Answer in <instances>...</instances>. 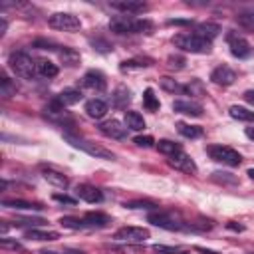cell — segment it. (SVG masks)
I'll list each match as a JSON object with an SVG mask.
<instances>
[{
	"label": "cell",
	"mask_w": 254,
	"mask_h": 254,
	"mask_svg": "<svg viewBox=\"0 0 254 254\" xmlns=\"http://www.w3.org/2000/svg\"><path fill=\"white\" fill-rule=\"evenodd\" d=\"M183 93H189V95H196V97H200V95H204V87H202V83H200L198 79H192L190 83L183 85Z\"/></svg>",
	"instance_id": "74e56055"
},
{
	"label": "cell",
	"mask_w": 254,
	"mask_h": 254,
	"mask_svg": "<svg viewBox=\"0 0 254 254\" xmlns=\"http://www.w3.org/2000/svg\"><path fill=\"white\" fill-rule=\"evenodd\" d=\"M111 8H115V10H119V12L127 14V16H131V14L145 12L147 10V4L143 0H115V2H111Z\"/></svg>",
	"instance_id": "7c38bea8"
},
{
	"label": "cell",
	"mask_w": 254,
	"mask_h": 254,
	"mask_svg": "<svg viewBox=\"0 0 254 254\" xmlns=\"http://www.w3.org/2000/svg\"><path fill=\"white\" fill-rule=\"evenodd\" d=\"M2 95L4 97H10V95H14L16 93V85L10 81V77H6V75H2Z\"/></svg>",
	"instance_id": "60d3db41"
},
{
	"label": "cell",
	"mask_w": 254,
	"mask_h": 254,
	"mask_svg": "<svg viewBox=\"0 0 254 254\" xmlns=\"http://www.w3.org/2000/svg\"><path fill=\"white\" fill-rule=\"evenodd\" d=\"M26 238L30 240H58L60 238V232L56 230H40V228H28L26 230Z\"/></svg>",
	"instance_id": "cb8c5ba5"
},
{
	"label": "cell",
	"mask_w": 254,
	"mask_h": 254,
	"mask_svg": "<svg viewBox=\"0 0 254 254\" xmlns=\"http://www.w3.org/2000/svg\"><path fill=\"white\" fill-rule=\"evenodd\" d=\"M81 97H83V95H81V91H79V89H73V87H69V89H64V91H60V93H58V97H56V101H58L62 107H67V105H73V103H77Z\"/></svg>",
	"instance_id": "7402d4cb"
},
{
	"label": "cell",
	"mask_w": 254,
	"mask_h": 254,
	"mask_svg": "<svg viewBox=\"0 0 254 254\" xmlns=\"http://www.w3.org/2000/svg\"><path fill=\"white\" fill-rule=\"evenodd\" d=\"M123 206H125V208H141V210H151V212H155V210L159 208V204H157V202H153V200H127Z\"/></svg>",
	"instance_id": "d6a6232c"
},
{
	"label": "cell",
	"mask_w": 254,
	"mask_h": 254,
	"mask_svg": "<svg viewBox=\"0 0 254 254\" xmlns=\"http://www.w3.org/2000/svg\"><path fill=\"white\" fill-rule=\"evenodd\" d=\"M167 65L171 69H183L185 67V58L183 56H169L167 58Z\"/></svg>",
	"instance_id": "b9f144b4"
},
{
	"label": "cell",
	"mask_w": 254,
	"mask_h": 254,
	"mask_svg": "<svg viewBox=\"0 0 254 254\" xmlns=\"http://www.w3.org/2000/svg\"><path fill=\"white\" fill-rule=\"evenodd\" d=\"M48 24H50V28L62 30V32H75V30L81 28L79 18L73 16V14H69V12H54L48 18Z\"/></svg>",
	"instance_id": "8992f818"
},
{
	"label": "cell",
	"mask_w": 254,
	"mask_h": 254,
	"mask_svg": "<svg viewBox=\"0 0 254 254\" xmlns=\"http://www.w3.org/2000/svg\"><path fill=\"white\" fill-rule=\"evenodd\" d=\"M133 141H135V145H137V147H145V149L155 145V139H153L151 135H137Z\"/></svg>",
	"instance_id": "7bdbcfd3"
},
{
	"label": "cell",
	"mask_w": 254,
	"mask_h": 254,
	"mask_svg": "<svg viewBox=\"0 0 254 254\" xmlns=\"http://www.w3.org/2000/svg\"><path fill=\"white\" fill-rule=\"evenodd\" d=\"M244 99H246L248 103H252V105H254V89H248V91L244 93Z\"/></svg>",
	"instance_id": "f907efd6"
},
{
	"label": "cell",
	"mask_w": 254,
	"mask_h": 254,
	"mask_svg": "<svg viewBox=\"0 0 254 254\" xmlns=\"http://www.w3.org/2000/svg\"><path fill=\"white\" fill-rule=\"evenodd\" d=\"M58 54H60V58H62V62L65 64V65H75L77 62H79V54L73 50V48H67V46H60V50H58Z\"/></svg>",
	"instance_id": "83f0119b"
},
{
	"label": "cell",
	"mask_w": 254,
	"mask_h": 254,
	"mask_svg": "<svg viewBox=\"0 0 254 254\" xmlns=\"http://www.w3.org/2000/svg\"><path fill=\"white\" fill-rule=\"evenodd\" d=\"M83 222H85V228H105L111 220L103 212H87L83 216Z\"/></svg>",
	"instance_id": "44dd1931"
},
{
	"label": "cell",
	"mask_w": 254,
	"mask_h": 254,
	"mask_svg": "<svg viewBox=\"0 0 254 254\" xmlns=\"http://www.w3.org/2000/svg\"><path fill=\"white\" fill-rule=\"evenodd\" d=\"M6 28H8L6 18H0V36H4V34H6Z\"/></svg>",
	"instance_id": "816d5d0a"
},
{
	"label": "cell",
	"mask_w": 254,
	"mask_h": 254,
	"mask_svg": "<svg viewBox=\"0 0 254 254\" xmlns=\"http://www.w3.org/2000/svg\"><path fill=\"white\" fill-rule=\"evenodd\" d=\"M46 220L44 218H38V216H26V218H16L14 220V224L16 226H28V228H38V226H42Z\"/></svg>",
	"instance_id": "d590c367"
},
{
	"label": "cell",
	"mask_w": 254,
	"mask_h": 254,
	"mask_svg": "<svg viewBox=\"0 0 254 254\" xmlns=\"http://www.w3.org/2000/svg\"><path fill=\"white\" fill-rule=\"evenodd\" d=\"M228 228H232V230H242L244 226H240V224H234V222H230V224H228Z\"/></svg>",
	"instance_id": "11a10c76"
},
{
	"label": "cell",
	"mask_w": 254,
	"mask_h": 254,
	"mask_svg": "<svg viewBox=\"0 0 254 254\" xmlns=\"http://www.w3.org/2000/svg\"><path fill=\"white\" fill-rule=\"evenodd\" d=\"M2 206L12 208V210H42L44 208L40 202H30V200H22V198H4Z\"/></svg>",
	"instance_id": "e0dca14e"
},
{
	"label": "cell",
	"mask_w": 254,
	"mask_h": 254,
	"mask_svg": "<svg viewBox=\"0 0 254 254\" xmlns=\"http://www.w3.org/2000/svg\"><path fill=\"white\" fill-rule=\"evenodd\" d=\"M75 194H77V198H81V200H85V202H101V200H103V192H101L97 187L87 185V183L77 185V187H75Z\"/></svg>",
	"instance_id": "9a60e30c"
},
{
	"label": "cell",
	"mask_w": 254,
	"mask_h": 254,
	"mask_svg": "<svg viewBox=\"0 0 254 254\" xmlns=\"http://www.w3.org/2000/svg\"><path fill=\"white\" fill-rule=\"evenodd\" d=\"M125 125L133 131H141V129H145V119L137 111H125Z\"/></svg>",
	"instance_id": "484cf974"
},
{
	"label": "cell",
	"mask_w": 254,
	"mask_h": 254,
	"mask_svg": "<svg viewBox=\"0 0 254 254\" xmlns=\"http://www.w3.org/2000/svg\"><path fill=\"white\" fill-rule=\"evenodd\" d=\"M85 113L91 117V119H101L105 113H107V103L103 99H89L85 103Z\"/></svg>",
	"instance_id": "ffe728a7"
},
{
	"label": "cell",
	"mask_w": 254,
	"mask_h": 254,
	"mask_svg": "<svg viewBox=\"0 0 254 254\" xmlns=\"http://www.w3.org/2000/svg\"><path fill=\"white\" fill-rule=\"evenodd\" d=\"M42 177H44L48 183H52L54 187H58V189H65V187L69 185V179H67L64 173L56 171V169H44V171H42Z\"/></svg>",
	"instance_id": "d6986e66"
},
{
	"label": "cell",
	"mask_w": 254,
	"mask_h": 254,
	"mask_svg": "<svg viewBox=\"0 0 254 254\" xmlns=\"http://www.w3.org/2000/svg\"><path fill=\"white\" fill-rule=\"evenodd\" d=\"M155 250H157V252H165V254H175V252H177L175 248H169V246H161V244H155Z\"/></svg>",
	"instance_id": "c3c4849f"
},
{
	"label": "cell",
	"mask_w": 254,
	"mask_h": 254,
	"mask_svg": "<svg viewBox=\"0 0 254 254\" xmlns=\"http://www.w3.org/2000/svg\"><path fill=\"white\" fill-rule=\"evenodd\" d=\"M147 220L151 222V224H155V226H159V228H165V230H185V228H189L183 220H177V218H173L171 214H167V212H149L147 214Z\"/></svg>",
	"instance_id": "ba28073f"
},
{
	"label": "cell",
	"mask_w": 254,
	"mask_h": 254,
	"mask_svg": "<svg viewBox=\"0 0 254 254\" xmlns=\"http://www.w3.org/2000/svg\"><path fill=\"white\" fill-rule=\"evenodd\" d=\"M60 224H62L64 228H73V230L85 228L83 218H75V216H62V218H60Z\"/></svg>",
	"instance_id": "8d00e7d4"
},
{
	"label": "cell",
	"mask_w": 254,
	"mask_h": 254,
	"mask_svg": "<svg viewBox=\"0 0 254 254\" xmlns=\"http://www.w3.org/2000/svg\"><path fill=\"white\" fill-rule=\"evenodd\" d=\"M151 28H153V24L149 20L127 16V14L113 16L109 20V30L115 34H143V32H149Z\"/></svg>",
	"instance_id": "6da1fadb"
},
{
	"label": "cell",
	"mask_w": 254,
	"mask_h": 254,
	"mask_svg": "<svg viewBox=\"0 0 254 254\" xmlns=\"http://www.w3.org/2000/svg\"><path fill=\"white\" fill-rule=\"evenodd\" d=\"M167 163H169V167H173V169H177V171H183V173H189V175L196 173V165H194V161H192L187 153H183V151L171 155V157L167 159Z\"/></svg>",
	"instance_id": "30bf717a"
},
{
	"label": "cell",
	"mask_w": 254,
	"mask_h": 254,
	"mask_svg": "<svg viewBox=\"0 0 254 254\" xmlns=\"http://www.w3.org/2000/svg\"><path fill=\"white\" fill-rule=\"evenodd\" d=\"M236 22L240 28H244L246 32H252L254 34V8H246V10H240L236 14Z\"/></svg>",
	"instance_id": "603a6c76"
},
{
	"label": "cell",
	"mask_w": 254,
	"mask_h": 254,
	"mask_svg": "<svg viewBox=\"0 0 254 254\" xmlns=\"http://www.w3.org/2000/svg\"><path fill=\"white\" fill-rule=\"evenodd\" d=\"M159 254H161V252H159Z\"/></svg>",
	"instance_id": "680465c9"
},
{
	"label": "cell",
	"mask_w": 254,
	"mask_h": 254,
	"mask_svg": "<svg viewBox=\"0 0 254 254\" xmlns=\"http://www.w3.org/2000/svg\"><path fill=\"white\" fill-rule=\"evenodd\" d=\"M206 153L212 161L216 163H222V165H228V167H238L242 163V157L238 151H234L232 147H226V145H208L206 147Z\"/></svg>",
	"instance_id": "5b68a950"
},
{
	"label": "cell",
	"mask_w": 254,
	"mask_h": 254,
	"mask_svg": "<svg viewBox=\"0 0 254 254\" xmlns=\"http://www.w3.org/2000/svg\"><path fill=\"white\" fill-rule=\"evenodd\" d=\"M83 85L89 87V89H95V91H103L107 87V81H105V75L97 69H89L85 71L83 75Z\"/></svg>",
	"instance_id": "2e32d148"
},
{
	"label": "cell",
	"mask_w": 254,
	"mask_h": 254,
	"mask_svg": "<svg viewBox=\"0 0 254 254\" xmlns=\"http://www.w3.org/2000/svg\"><path fill=\"white\" fill-rule=\"evenodd\" d=\"M99 131L109 137V139H125L127 137V127H123L117 119H107L99 125Z\"/></svg>",
	"instance_id": "5bb4252c"
},
{
	"label": "cell",
	"mask_w": 254,
	"mask_h": 254,
	"mask_svg": "<svg viewBox=\"0 0 254 254\" xmlns=\"http://www.w3.org/2000/svg\"><path fill=\"white\" fill-rule=\"evenodd\" d=\"M113 105L115 107H127V103L131 101V91L125 87V85H119L115 91H113Z\"/></svg>",
	"instance_id": "4316f807"
},
{
	"label": "cell",
	"mask_w": 254,
	"mask_h": 254,
	"mask_svg": "<svg viewBox=\"0 0 254 254\" xmlns=\"http://www.w3.org/2000/svg\"><path fill=\"white\" fill-rule=\"evenodd\" d=\"M210 81L216 83V85H222V87L232 85V83L236 81V71H234L232 67H228V65H218V67L212 69Z\"/></svg>",
	"instance_id": "8fae6325"
},
{
	"label": "cell",
	"mask_w": 254,
	"mask_h": 254,
	"mask_svg": "<svg viewBox=\"0 0 254 254\" xmlns=\"http://www.w3.org/2000/svg\"><path fill=\"white\" fill-rule=\"evenodd\" d=\"M157 149H159L163 155H167V157H171V155H175V153H181V151H183V147H181L179 143L171 141V139H161V141L157 143Z\"/></svg>",
	"instance_id": "4dcf8cb0"
},
{
	"label": "cell",
	"mask_w": 254,
	"mask_h": 254,
	"mask_svg": "<svg viewBox=\"0 0 254 254\" xmlns=\"http://www.w3.org/2000/svg\"><path fill=\"white\" fill-rule=\"evenodd\" d=\"M169 26H189L190 24V20H181V18H171L169 22H167Z\"/></svg>",
	"instance_id": "7dc6e473"
},
{
	"label": "cell",
	"mask_w": 254,
	"mask_h": 254,
	"mask_svg": "<svg viewBox=\"0 0 254 254\" xmlns=\"http://www.w3.org/2000/svg\"><path fill=\"white\" fill-rule=\"evenodd\" d=\"M64 254H85L83 250H73V248H65Z\"/></svg>",
	"instance_id": "f5cc1de1"
},
{
	"label": "cell",
	"mask_w": 254,
	"mask_h": 254,
	"mask_svg": "<svg viewBox=\"0 0 254 254\" xmlns=\"http://www.w3.org/2000/svg\"><path fill=\"white\" fill-rule=\"evenodd\" d=\"M34 48H40V50H52V52H58V50H60L58 44H54L52 40H44V38L34 40Z\"/></svg>",
	"instance_id": "ab89813d"
},
{
	"label": "cell",
	"mask_w": 254,
	"mask_h": 254,
	"mask_svg": "<svg viewBox=\"0 0 254 254\" xmlns=\"http://www.w3.org/2000/svg\"><path fill=\"white\" fill-rule=\"evenodd\" d=\"M173 44L179 50L190 52V54H208L210 52V42L196 34H179L173 38Z\"/></svg>",
	"instance_id": "277c9868"
},
{
	"label": "cell",
	"mask_w": 254,
	"mask_h": 254,
	"mask_svg": "<svg viewBox=\"0 0 254 254\" xmlns=\"http://www.w3.org/2000/svg\"><path fill=\"white\" fill-rule=\"evenodd\" d=\"M143 105L149 109V111H157L159 109V99L155 97V91L151 89V87H147L145 91H143Z\"/></svg>",
	"instance_id": "836d02e7"
},
{
	"label": "cell",
	"mask_w": 254,
	"mask_h": 254,
	"mask_svg": "<svg viewBox=\"0 0 254 254\" xmlns=\"http://www.w3.org/2000/svg\"><path fill=\"white\" fill-rule=\"evenodd\" d=\"M38 254H60V252H56V250H40ZM64 254V252H62Z\"/></svg>",
	"instance_id": "9f6ffc18"
},
{
	"label": "cell",
	"mask_w": 254,
	"mask_h": 254,
	"mask_svg": "<svg viewBox=\"0 0 254 254\" xmlns=\"http://www.w3.org/2000/svg\"><path fill=\"white\" fill-rule=\"evenodd\" d=\"M212 181H216V183H220V185H236V183H238V179H236L232 173H226V171H216V173H212Z\"/></svg>",
	"instance_id": "e575fe53"
},
{
	"label": "cell",
	"mask_w": 254,
	"mask_h": 254,
	"mask_svg": "<svg viewBox=\"0 0 254 254\" xmlns=\"http://www.w3.org/2000/svg\"><path fill=\"white\" fill-rule=\"evenodd\" d=\"M0 246H2L4 250H22V244L16 242V240H10V238H2V240H0Z\"/></svg>",
	"instance_id": "f6af8a7d"
},
{
	"label": "cell",
	"mask_w": 254,
	"mask_h": 254,
	"mask_svg": "<svg viewBox=\"0 0 254 254\" xmlns=\"http://www.w3.org/2000/svg\"><path fill=\"white\" fill-rule=\"evenodd\" d=\"M226 44H228V48H230V54L234 56V58H238V60H244V58H248L250 54H252V46H250V42L242 36V34H238V32H228L226 34Z\"/></svg>",
	"instance_id": "52a82bcc"
},
{
	"label": "cell",
	"mask_w": 254,
	"mask_h": 254,
	"mask_svg": "<svg viewBox=\"0 0 254 254\" xmlns=\"http://www.w3.org/2000/svg\"><path fill=\"white\" fill-rule=\"evenodd\" d=\"M64 139H65L71 147H75V149H79V151H83V153H87V155H91V157H95V159L115 161V153H113V151H109V149H105V147H101V145H97V143H93V141L75 137V135H71V133H65Z\"/></svg>",
	"instance_id": "7a4b0ae2"
},
{
	"label": "cell",
	"mask_w": 254,
	"mask_h": 254,
	"mask_svg": "<svg viewBox=\"0 0 254 254\" xmlns=\"http://www.w3.org/2000/svg\"><path fill=\"white\" fill-rule=\"evenodd\" d=\"M8 65L22 79H32L36 75V69H38V64H34L32 56L26 52H12L8 58Z\"/></svg>",
	"instance_id": "3957f363"
},
{
	"label": "cell",
	"mask_w": 254,
	"mask_h": 254,
	"mask_svg": "<svg viewBox=\"0 0 254 254\" xmlns=\"http://www.w3.org/2000/svg\"><path fill=\"white\" fill-rule=\"evenodd\" d=\"M248 177H250V179H254V169H248Z\"/></svg>",
	"instance_id": "6f0895ef"
},
{
	"label": "cell",
	"mask_w": 254,
	"mask_h": 254,
	"mask_svg": "<svg viewBox=\"0 0 254 254\" xmlns=\"http://www.w3.org/2000/svg\"><path fill=\"white\" fill-rule=\"evenodd\" d=\"M38 71L44 77H56L60 69H58V65L52 60H38Z\"/></svg>",
	"instance_id": "f1b7e54d"
},
{
	"label": "cell",
	"mask_w": 254,
	"mask_h": 254,
	"mask_svg": "<svg viewBox=\"0 0 254 254\" xmlns=\"http://www.w3.org/2000/svg\"><path fill=\"white\" fill-rule=\"evenodd\" d=\"M115 240L121 242H145L149 238V230L147 228H139V226H123L115 232L113 236Z\"/></svg>",
	"instance_id": "9c48e42d"
},
{
	"label": "cell",
	"mask_w": 254,
	"mask_h": 254,
	"mask_svg": "<svg viewBox=\"0 0 254 254\" xmlns=\"http://www.w3.org/2000/svg\"><path fill=\"white\" fill-rule=\"evenodd\" d=\"M153 64V60L149 58H133V60H125L121 64V69H141V67H149Z\"/></svg>",
	"instance_id": "1f68e13d"
},
{
	"label": "cell",
	"mask_w": 254,
	"mask_h": 254,
	"mask_svg": "<svg viewBox=\"0 0 254 254\" xmlns=\"http://www.w3.org/2000/svg\"><path fill=\"white\" fill-rule=\"evenodd\" d=\"M194 34L200 36V38H204V40H208V42H212L220 34V26L218 24H212V22H202V24H196Z\"/></svg>",
	"instance_id": "ac0fdd59"
},
{
	"label": "cell",
	"mask_w": 254,
	"mask_h": 254,
	"mask_svg": "<svg viewBox=\"0 0 254 254\" xmlns=\"http://www.w3.org/2000/svg\"><path fill=\"white\" fill-rule=\"evenodd\" d=\"M91 46H93L97 52H103V54L111 52V46H109L105 40H101V38H97V40H91Z\"/></svg>",
	"instance_id": "ee69618b"
},
{
	"label": "cell",
	"mask_w": 254,
	"mask_h": 254,
	"mask_svg": "<svg viewBox=\"0 0 254 254\" xmlns=\"http://www.w3.org/2000/svg\"><path fill=\"white\" fill-rule=\"evenodd\" d=\"M194 250L200 252V254H218V252H214V250H210V248H202V246H194Z\"/></svg>",
	"instance_id": "681fc988"
},
{
	"label": "cell",
	"mask_w": 254,
	"mask_h": 254,
	"mask_svg": "<svg viewBox=\"0 0 254 254\" xmlns=\"http://www.w3.org/2000/svg\"><path fill=\"white\" fill-rule=\"evenodd\" d=\"M244 133H246V137H248V139H252V141H254V127H246V131H244Z\"/></svg>",
	"instance_id": "db71d44e"
},
{
	"label": "cell",
	"mask_w": 254,
	"mask_h": 254,
	"mask_svg": "<svg viewBox=\"0 0 254 254\" xmlns=\"http://www.w3.org/2000/svg\"><path fill=\"white\" fill-rule=\"evenodd\" d=\"M173 111L189 115V117H200L202 115V105L196 103V101H190V99H177V101H173Z\"/></svg>",
	"instance_id": "4fadbf2b"
},
{
	"label": "cell",
	"mask_w": 254,
	"mask_h": 254,
	"mask_svg": "<svg viewBox=\"0 0 254 254\" xmlns=\"http://www.w3.org/2000/svg\"><path fill=\"white\" fill-rule=\"evenodd\" d=\"M230 117L232 119H238V121H246V123H254V111H250L248 107H242V105H232L228 109Z\"/></svg>",
	"instance_id": "d4e9b609"
},
{
	"label": "cell",
	"mask_w": 254,
	"mask_h": 254,
	"mask_svg": "<svg viewBox=\"0 0 254 254\" xmlns=\"http://www.w3.org/2000/svg\"><path fill=\"white\" fill-rule=\"evenodd\" d=\"M54 200L64 202V204H75V198H71V196H67V194H54Z\"/></svg>",
	"instance_id": "bcb514c9"
},
{
	"label": "cell",
	"mask_w": 254,
	"mask_h": 254,
	"mask_svg": "<svg viewBox=\"0 0 254 254\" xmlns=\"http://www.w3.org/2000/svg\"><path fill=\"white\" fill-rule=\"evenodd\" d=\"M177 131L187 139H196L202 135V129L198 125H189V123H177Z\"/></svg>",
	"instance_id": "f546056e"
},
{
	"label": "cell",
	"mask_w": 254,
	"mask_h": 254,
	"mask_svg": "<svg viewBox=\"0 0 254 254\" xmlns=\"http://www.w3.org/2000/svg\"><path fill=\"white\" fill-rule=\"evenodd\" d=\"M161 87L165 89V91H171V93H175V91H181L183 93V85H179L175 79H171V77H161Z\"/></svg>",
	"instance_id": "f35d334b"
}]
</instances>
